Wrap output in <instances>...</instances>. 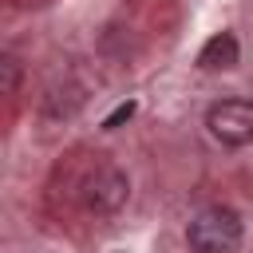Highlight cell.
<instances>
[{"mask_svg": "<svg viewBox=\"0 0 253 253\" xmlns=\"http://www.w3.org/2000/svg\"><path fill=\"white\" fill-rule=\"evenodd\" d=\"M241 233H245V229H241L237 210H229V206H210V210H202V213L190 221L186 241H190L194 253H237Z\"/></svg>", "mask_w": 253, "mask_h": 253, "instance_id": "6da1fadb", "label": "cell"}, {"mask_svg": "<svg viewBox=\"0 0 253 253\" xmlns=\"http://www.w3.org/2000/svg\"><path fill=\"white\" fill-rule=\"evenodd\" d=\"M206 126L221 146H245L253 138V107L245 99H221L206 111Z\"/></svg>", "mask_w": 253, "mask_h": 253, "instance_id": "7a4b0ae2", "label": "cell"}, {"mask_svg": "<svg viewBox=\"0 0 253 253\" xmlns=\"http://www.w3.org/2000/svg\"><path fill=\"white\" fill-rule=\"evenodd\" d=\"M126 194H130L126 174H123L119 166H107V162L95 166L91 178L83 182V206L95 210V213H115V210L126 202Z\"/></svg>", "mask_w": 253, "mask_h": 253, "instance_id": "3957f363", "label": "cell"}, {"mask_svg": "<svg viewBox=\"0 0 253 253\" xmlns=\"http://www.w3.org/2000/svg\"><path fill=\"white\" fill-rule=\"evenodd\" d=\"M237 55H241L237 36H233V32H217V36H210L206 47L198 51V67H202V71H229V67L237 63Z\"/></svg>", "mask_w": 253, "mask_h": 253, "instance_id": "277c9868", "label": "cell"}, {"mask_svg": "<svg viewBox=\"0 0 253 253\" xmlns=\"http://www.w3.org/2000/svg\"><path fill=\"white\" fill-rule=\"evenodd\" d=\"M130 115H134V103L126 99V103H119V107H115V111H111V115L103 119V130H115V126H119V123H126Z\"/></svg>", "mask_w": 253, "mask_h": 253, "instance_id": "8992f818", "label": "cell"}, {"mask_svg": "<svg viewBox=\"0 0 253 253\" xmlns=\"http://www.w3.org/2000/svg\"><path fill=\"white\" fill-rule=\"evenodd\" d=\"M20 79H24L20 59H16V55H8V51H0V95H12V91L20 87Z\"/></svg>", "mask_w": 253, "mask_h": 253, "instance_id": "5b68a950", "label": "cell"}]
</instances>
